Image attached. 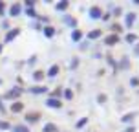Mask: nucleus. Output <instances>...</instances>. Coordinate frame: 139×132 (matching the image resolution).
<instances>
[{
  "label": "nucleus",
  "mask_w": 139,
  "mask_h": 132,
  "mask_svg": "<svg viewBox=\"0 0 139 132\" xmlns=\"http://www.w3.org/2000/svg\"><path fill=\"white\" fill-rule=\"evenodd\" d=\"M115 41H117V37H113V35H112V37H108V41H106V42H108V44H113Z\"/></svg>",
  "instance_id": "2"
},
{
  "label": "nucleus",
  "mask_w": 139,
  "mask_h": 132,
  "mask_svg": "<svg viewBox=\"0 0 139 132\" xmlns=\"http://www.w3.org/2000/svg\"><path fill=\"white\" fill-rule=\"evenodd\" d=\"M44 130H46V132H57V129H55V125H46Z\"/></svg>",
  "instance_id": "1"
},
{
  "label": "nucleus",
  "mask_w": 139,
  "mask_h": 132,
  "mask_svg": "<svg viewBox=\"0 0 139 132\" xmlns=\"http://www.w3.org/2000/svg\"><path fill=\"white\" fill-rule=\"evenodd\" d=\"M20 108H22V105H20V103H17V105H13V110H20Z\"/></svg>",
  "instance_id": "3"
},
{
  "label": "nucleus",
  "mask_w": 139,
  "mask_h": 132,
  "mask_svg": "<svg viewBox=\"0 0 139 132\" xmlns=\"http://www.w3.org/2000/svg\"><path fill=\"white\" fill-rule=\"evenodd\" d=\"M137 53H139V46H137Z\"/></svg>",
  "instance_id": "5"
},
{
  "label": "nucleus",
  "mask_w": 139,
  "mask_h": 132,
  "mask_svg": "<svg viewBox=\"0 0 139 132\" xmlns=\"http://www.w3.org/2000/svg\"><path fill=\"white\" fill-rule=\"evenodd\" d=\"M15 132H28V130H26L24 127H17V129H15Z\"/></svg>",
  "instance_id": "4"
}]
</instances>
